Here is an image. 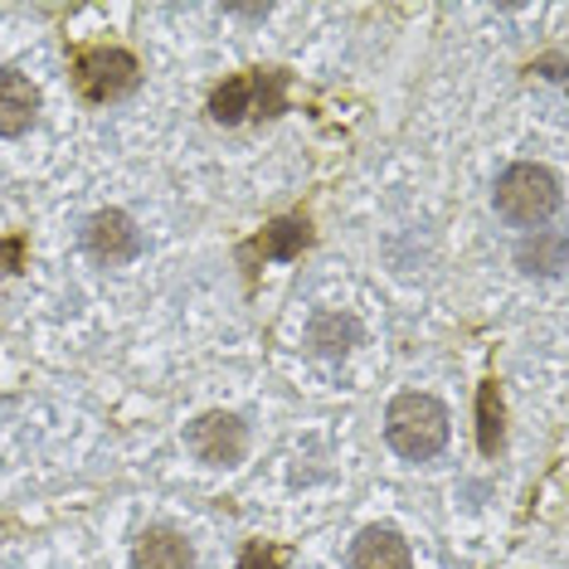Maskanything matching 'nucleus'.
<instances>
[{
  "instance_id": "7",
  "label": "nucleus",
  "mask_w": 569,
  "mask_h": 569,
  "mask_svg": "<svg viewBox=\"0 0 569 569\" xmlns=\"http://www.w3.org/2000/svg\"><path fill=\"white\" fill-rule=\"evenodd\" d=\"M132 565L137 569H196V550H190V540L180 536V530L151 526V530H141Z\"/></svg>"
},
{
  "instance_id": "16",
  "label": "nucleus",
  "mask_w": 569,
  "mask_h": 569,
  "mask_svg": "<svg viewBox=\"0 0 569 569\" xmlns=\"http://www.w3.org/2000/svg\"><path fill=\"white\" fill-rule=\"evenodd\" d=\"M16 258H20V239L0 243V268H6V273H10V263H16Z\"/></svg>"
},
{
  "instance_id": "17",
  "label": "nucleus",
  "mask_w": 569,
  "mask_h": 569,
  "mask_svg": "<svg viewBox=\"0 0 569 569\" xmlns=\"http://www.w3.org/2000/svg\"><path fill=\"white\" fill-rule=\"evenodd\" d=\"M540 73H546V79H555V83H560V79H565V59H546V63H540Z\"/></svg>"
},
{
  "instance_id": "5",
  "label": "nucleus",
  "mask_w": 569,
  "mask_h": 569,
  "mask_svg": "<svg viewBox=\"0 0 569 569\" xmlns=\"http://www.w3.org/2000/svg\"><path fill=\"white\" fill-rule=\"evenodd\" d=\"M83 243L93 258H102V263H132L141 253V229L122 210H98L83 224Z\"/></svg>"
},
{
  "instance_id": "13",
  "label": "nucleus",
  "mask_w": 569,
  "mask_h": 569,
  "mask_svg": "<svg viewBox=\"0 0 569 569\" xmlns=\"http://www.w3.org/2000/svg\"><path fill=\"white\" fill-rule=\"evenodd\" d=\"M351 341H356V321L351 317H321L312 327V346L317 351H327V356H341Z\"/></svg>"
},
{
  "instance_id": "15",
  "label": "nucleus",
  "mask_w": 569,
  "mask_h": 569,
  "mask_svg": "<svg viewBox=\"0 0 569 569\" xmlns=\"http://www.w3.org/2000/svg\"><path fill=\"white\" fill-rule=\"evenodd\" d=\"M229 16H239V20H268V6H229Z\"/></svg>"
},
{
  "instance_id": "4",
  "label": "nucleus",
  "mask_w": 569,
  "mask_h": 569,
  "mask_svg": "<svg viewBox=\"0 0 569 569\" xmlns=\"http://www.w3.org/2000/svg\"><path fill=\"white\" fill-rule=\"evenodd\" d=\"M186 448L200 462H210V468H234V462H243V452H249V429H243L234 413L214 409V413H200L186 429Z\"/></svg>"
},
{
  "instance_id": "1",
  "label": "nucleus",
  "mask_w": 569,
  "mask_h": 569,
  "mask_svg": "<svg viewBox=\"0 0 569 569\" xmlns=\"http://www.w3.org/2000/svg\"><path fill=\"white\" fill-rule=\"evenodd\" d=\"M385 438L399 458L429 462L448 443V409L433 395H395L385 409Z\"/></svg>"
},
{
  "instance_id": "11",
  "label": "nucleus",
  "mask_w": 569,
  "mask_h": 569,
  "mask_svg": "<svg viewBox=\"0 0 569 569\" xmlns=\"http://www.w3.org/2000/svg\"><path fill=\"white\" fill-rule=\"evenodd\" d=\"M501 438H507V429H501V390H497V380H487L482 390H477V448H482L487 458H497Z\"/></svg>"
},
{
  "instance_id": "9",
  "label": "nucleus",
  "mask_w": 569,
  "mask_h": 569,
  "mask_svg": "<svg viewBox=\"0 0 569 569\" xmlns=\"http://www.w3.org/2000/svg\"><path fill=\"white\" fill-rule=\"evenodd\" d=\"M210 118L219 127H239L243 118H253V73H234L210 93Z\"/></svg>"
},
{
  "instance_id": "6",
  "label": "nucleus",
  "mask_w": 569,
  "mask_h": 569,
  "mask_svg": "<svg viewBox=\"0 0 569 569\" xmlns=\"http://www.w3.org/2000/svg\"><path fill=\"white\" fill-rule=\"evenodd\" d=\"M40 112V88L24 73L0 69V137H24Z\"/></svg>"
},
{
  "instance_id": "3",
  "label": "nucleus",
  "mask_w": 569,
  "mask_h": 569,
  "mask_svg": "<svg viewBox=\"0 0 569 569\" xmlns=\"http://www.w3.org/2000/svg\"><path fill=\"white\" fill-rule=\"evenodd\" d=\"M137 83H141V63L127 49L93 44L79 49V59H73V88L88 102H122L127 93H137Z\"/></svg>"
},
{
  "instance_id": "12",
  "label": "nucleus",
  "mask_w": 569,
  "mask_h": 569,
  "mask_svg": "<svg viewBox=\"0 0 569 569\" xmlns=\"http://www.w3.org/2000/svg\"><path fill=\"white\" fill-rule=\"evenodd\" d=\"M516 263H521L526 273L555 278L565 268V239L560 234H540V229H536V239H526L521 249H516Z\"/></svg>"
},
{
  "instance_id": "8",
  "label": "nucleus",
  "mask_w": 569,
  "mask_h": 569,
  "mask_svg": "<svg viewBox=\"0 0 569 569\" xmlns=\"http://www.w3.org/2000/svg\"><path fill=\"white\" fill-rule=\"evenodd\" d=\"M413 555L405 546V536L390 526H370L356 536L351 546V569H409Z\"/></svg>"
},
{
  "instance_id": "2",
  "label": "nucleus",
  "mask_w": 569,
  "mask_h": 569,
  "mask_svg": "<svg viewBox=\"0 0 569 569\" xmlns=\"http://www.w3.org/2000/svg\"><path fill=\"white\" fill-rule=\"evenodd\" d=\"M491 200H497V214L507 219V224L536 229V224H546V219L560 210V176H555L550 166L516 161V166H507V171L497 176Z\"/></svg>"
},
{
  "instance_id": "14",
  "label": "nucleus",
  "mask_w": 569,
  "mask_h": 569,
  "mask_svg": "<svg viewBox=\"0 0 569 569\" xmlns=\"http://www.w3.org/2000/svg\"><path fill=\"white\" fill-rule=\"evenodd\" d=\"M282 565H288V555L278 546H249L239 555V569H282Z\"/></svg>"
},
{
  "instance_id": "10",
  "label": "nucleus",
  "mask_w": 569,
  "mask_h": 569,
  "mask_svg": "<svg viewBox=\"0 0 569 569\" xmlns=\"http://www.w3.org/2000/svg\"><path fill=\"white\" fill-rule=\"evenodd\" d=\"M307 243H312V224H307L302 214H282V219H273V224L263 229L258 249H263V258H278V263H288V258H297Z\"/></svg>"
}]
</instances>
